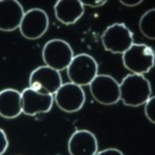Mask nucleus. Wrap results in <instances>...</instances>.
<instances>
[{
  "mask_svg": "<svg viewBox=\"0 0 155 155\" xmlns=\"http://www.w3.org/2000/svg\"><path fill=\"white\" fill-rule=\"evenodd\" d=\"M22 114V96L17 89L7 88L0 91V116L15 119Z\"/></svg>",
  "mask_w": 155,
  "mask_h": 155,
  "instance_id": "4468645a",
  "label": "nucleus"
},
{
  "mask_svg": "<svg viewBox=\"0 0 155 155\" xmlns=\"http://www.w3.org/2000/svg\"><path fill=\"white\" fill-rule=\"evenodd\" d=\"M8 139H7L5 131L2 128H0V155L5 153L7 147H8Z\"/></svg>",
  "mask_w": 155,
  "mask_h": 155,
  "instance_id": "f3484780",
  "label": "nucleus"
},
{
  "mask_svg": "<svg viewBox=\"0 0 155 155\" xmlns=\"http://www.w3.org/2000/svg\"><path fill=\"white\" fill-rule=\"evenodd\" d=\"M119 88L120 101L127 107L143 106L152 96L150 81L140 74H127L119 84Z\"/></svg>",
  "mask_w": 155,
  "mask_h": 155,
  "instance_id": "f257e3e1",
  "label": "nucleus"
},
{
  "mask_svg": "<svg viewBox=\"0 0 155 155\" xmlns=\"http://www.w3.org/2000/svg\"><path fill=\"white\" fill-rule=\"evenodd\" d=\"M66 72L71 83L80 87L89 86L98 74V64L91 55L81 53L74 56Z\"/></svg>",
  "mask_w": 155,
  "mask_h": 155,
  "instance_id": "7ed1b4c3",
  "label": "nucleus"
},
{
  "mask_svg": "<svg viewBox=\"0 0 155 155\" xmlns=\"http://www.w3.org/2000/svg\"><path fill=\"white\" fill-rule=\"evenodd\" d=\"M85 6L81 0H58L54 5L55 17L60 23L72 25L83 17Z\"/></svg>",
  "mask_w": 155,
  "mask_h": 155,
  "instance_id": "ddd939ff",
  "label": "nucleus"
},
{
  "mask_svg": "<svg viewBox=\"0 0 155 155\" xmlns=\"http://www.w3.org/2000/svg\"><path fill=\"white\" fill-rule=\"evenodd\" d=\"M95 155H124L123 152L116 148H107L97 152Z\"/></svg>",
  "mask_w": 155,
  "mask_h": 155,
  "instance_id": "a211bd4d",
  "label": "nucleus"
},
{
  "mask_svg": "<svg viewBox=\"0 0 155 155\" xmlns=\"http://www.w3.org/2000/svg\"><path fill=\"white\" fill-rule=\"evenodd\" d=\"M62 84L60 72L46 65L38 66L29 77V88L41 94L54 95Z\"/></svg>",
  "mask_w": 155,
  "mask_h": 155,
  "instance_id": "0eeeda50",
  "label": "nucleus"
},
{
  "mask_svg": "<svg viewBox=\"0 0 155 155\" xmlns=\"http://www.w3.org/2000/svg\"><path fill=\"white\" fill-rule=\"evenodd\" d=\"M67 150L69 155H95L98 152V142L93 132L80 129L69 137Z\"/></svg>",
  "mask_w": 155,
  "mask_h": 155,
  "instance_id": "9b49d317",
  "label": "nucleus"
},
{
  "mask_svg": "<svg viewBox=\"0 0 155 155\" xmlns=\"http://www.w3.org/2000/svg\"><path fill=\"white\" fill-rule=\"evenodd\" d=\"M142 0H137V1H126V0H120V3L124 6H127V7H134V6H137L139 4L142 3Z\"/></svg>",
  "mask_w": 155,
  "mask_h": 155,
  "instance_id": "aec40b11",
  "label": "nucleus"
},
{
  "mask_svg": "<svg viewBox=\"0 0 155 155\" xmlns=\"http://www.w3.org/2000/svg\"><path fill=\"white\" fill-rule=\"evenodd\" d=\"M22 113L27 116L45 114L51 111L54 104V96L41 94L31 88H26L21 92Z\"/></svg>",
  "mask_w": 155,
  "mask_h": 155,
  "instance_id": "9d476101",
  "label": "nucleus"
},
{
  "mask_svg": "<svg viewBox=\"0 0 155 155\" xmlns=\"http://www.w3.org/2000/svg\"><path fill=\"white\" fill-rule=\"evenodd\" d=\"M24 8L17 0H0V31L18 29L24 17Z\"/></svg>",
  "mask_w": 155,
  "mask_h": 155,
  "instance_id": "f8f14e48",
  "label": "nucleus"
},
{
  "mask_svg": "<svg viewBox=\"0 0 155 155\" xmlns=\"http://www.w3.org/2000/svg\"><path fill=\"white\" fill-rule=\"evenodd\" d=\"M84 6H90V7H101L107 3L106 0H91V1H82Z\"/></svg>",
  "mask_w": 155,
  "mask_h": 155,
  "instance_id": "6ab92c4d",
  "label": "nucleus"
},
{
  "mask_svg": "<svg viewBox=\"0 0 155 155\" xmlns=\"http://www.w3.org/2000/svg\"><path fill=\"white\" fill-rule=\"evenodd\" d=\"M154 17H155V9L151 8L147 11L142 16L141 20H140V30L141 33L146 37V38L150 39V41H154Z\"/></svg>",
  "mask_w": 155,
  "mask_h": 155,
  "instance_id": "2eb2a0df",
  "label": "nucleus"
},
{
  "mask_svg": "<svg viewBox=\"0 0 155 155\" xmlns=\"http://www.w3.org/2000/svg\"><path fill=\"white\" fill-rule=\"evenodd\" d=\"M145 115L147 119L154 124V115H155V104H154V96L152 95L145 104Z\"/></svg>",
  "mask_w": 155,
  "mask_h": 155,
  "instance_id": "dca6fc26",
  "label": "nucleus"
},
{
  "mask_svg": "<svg viewBox=\"0 0 155 155\" xmlns=\"http://www.w3.org/2000/svg\"><path fill=\"white\" fill-rule=\"evenodd\" d=\"M53 96L57 107L69 114L80 111L86 101V94L83 87L71 82L62 84Z\"/></svg>",
  "mask_w": 155,
  "mask_h": 155,
  "instance_id": "6e6552de",
  "label": "nucleus"
},
{
  "mask_svg": "<svg viewBox=\"0 0 155 155\" xmlns=\"http://www.w3.org/2000/svg\"><path fill=\"white\" fill-rule=\"evenodd\" d=\"M101 42L106 51L122 55L134 44V37L124 23H114L104 31Z\"/></svg>",
  "mask_w": 155,
  "mask_h": 155,
  "instance_id": "39448f33",
  "label": "nucleus"
},
{
  "mask_svg": "<svg viewBox=\"0 0 155 155\" xmlns=\"http://www.w3.org/2000/svg\"><path fill=\"white\" fill-rule=\"evenodd\" d=\"M90 93L94 101L104 106H112L120 101L119 83L110 74H97L90 83Z\"/></svg>",
  "mask_w": 155,
  "mask_h": 155,
  "instance_id": "423d86ee",
  "label": "nucleus"
},
{
  "mask_svg": "<svg viewBox=\"0 0 155 155\" xmlns=\"http://www.w3.org/2000/svg\"><path fill=\"white\" fill-rule=\"evenodd\" d=\"M74 51L66 41L54 38L47 41L42 48V61L51 68L57 71L66 69L74 58Z\"/></svg>",
  "mask_w": 155,
  "mask_h": 155,
  "instance_id": "20e7f679",
  "label": "nucleus"
},
{
  "mask_svg": "<svg viewBox=\"0 0 155 155\" xmlns=\"http://www.w3.org/2000/svg\"><path fill=\"white\" fill-rule=\"evenodd\" d=\"M49 16L41 8H31L24 14L20 24V32L26 39L35 41L45 35L49 29Z\"/></svg>",
  "mask_w": 155,
  "mask_h": 155,
  "instance_id": "1a4fd4ad",
  "label": "nucleus"
},
{
  "mask_svg": "<svg viewBox=\"0 0 155 155\" xmlns=\"http://www.w3.org/2000/svg\"><path fill=\"white\" fill-rule=\"evenodd\" d=\"M122 62L131 74L144 76L154 66V51L146 44H134L122 54Z\"/></svg>",
  "mask_w": 155,
  "mask_h": 155,
  "instance_id": "f03ea898",
  "label": "nucleus"
}]
</instances>
